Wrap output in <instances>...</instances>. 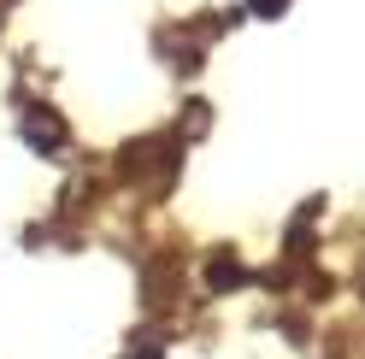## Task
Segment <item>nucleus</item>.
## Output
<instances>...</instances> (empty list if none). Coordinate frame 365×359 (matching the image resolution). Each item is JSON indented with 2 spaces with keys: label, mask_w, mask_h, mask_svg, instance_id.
<instances>
[{
  "label": "nucleus",
  "mask_w": 365,
  "mask_h": 359,
  "mask_svg": "<svg viewBox=\"0 0 365 359\" xmlns=\"http://www.w3.org/2000/svg\"><path fill=\"white\" fill-rule=\"evenodd\" d=\"M24 136H30L41 153H59V147H65V118H59L53 106H36L30 118H24Z\"/></svg>",
  "instance_id": "f257e3e1"
},
{
  "label": "nucleus",
  "mask_w": 365,
  "mask_h": 359,
  "mask_svg": "<svg viewBox=\"0 0 365 359\" xmlns=\"http://www.w3.org/2000/svg\"><path fill=\"white\" fill-rule=\"evenodd\" d=\"M153 160H171V147H159V142H130V147L118 153V171H124V177H142Z\"/></svg>",
  "instance_id": "f03ea898"
},
{
  "label": "nucleus",
  "mask_w": 365,
  "mask_h": 359,
  "mask_svg": "<svg viewBox=\"0 0 365 359\" xmlns=\"http://www.w3.org/2000/svg\"><path fill=\"white\" fill-rule=\"evenodd\" d=\"M207 283H212V288H224V283H242V265H236V259H224V254H218V259L207 265Z\"/></svg>",
  "instance_id": "7ed1b4c3"
},
{
  "label": "nucleus",
  "mask_w": 365,
  "mask_h": 359,
  "mask_svg": "<svg viewBox=\"0 0 365 359\" xmlns=\"http://www.w3.org/2000/svg\"><path fill=\"white\" fill-rule=\"evenodd\" d=\"M254 12H259V18H283L289 0H254Z\"/></svg>",
  "instance_id": "20e7f679"
},
{
  "label": "nucleus",
  "mask_w": 365,
  "mask_h": 359,
  "mask_svg": "<svg viewBox=\"0 0 365 359\" xmlns=\"http://www.w3.org/2000/svg\"><path fill=\"white\" fill-rule=\"evenodd\" d=\"M359 288H365V271H359Z\"/></svg>",
  "instance_id": "39448f33"
}]
</instances>
